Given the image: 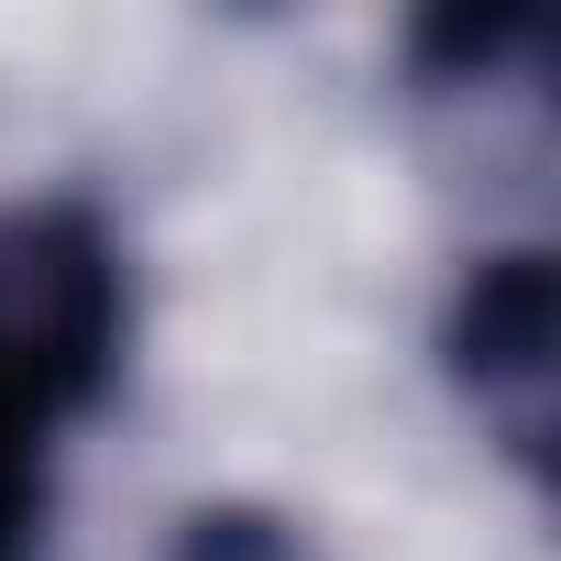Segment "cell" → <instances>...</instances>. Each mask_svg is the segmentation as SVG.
Instances as JSON below:
<instances>
[{"mask_svg":"<svg viewBox=\"0 0 561 561\" xmlns=\"http://www.w3.org/2000/svg\"><path fill=\"white\" fill-rule=\"evenodd\" d=\"M165 561H320V539L275 506H187Z\"/></svg>","mask_w":561,"mask_h":561,"instance_id":"277c9868","label":"cell"},{"mask_svg":"<svg viewBox=\"0 0 561 561\" xmlns=\"http://www.w3.org/2000/svg\"><path fill=\"white\" fill-rule=\"evenodd\" d=\"M550 67V12H528V0H451V12H430L408 34V78L419 100H506V89H539Z\"/></svg>","mask_w":561,"mask_h":561,"instance_id":"3957f363","label":"cell"},{"mask_svg":"<svg viewBox=\"0 0 561 561\" xmlns=\"http://www.w3.org/2000/svg\"><path fill=\"white\" fill-rule=\"evenodd\" d=\"M440 353H451L462 408L539 484L550 473V430H561V275H550L539 242H506V253H473L462 264L451 320H440Z\"/></svg>","mask_w":561,"mask_h":561,"instance_id":"7a4b0ae2","label":"cell"},{"mask_svg":"<svg viewBox=\"0 0 561 561\" xmlns=\"http://www.w3.org/2000/svg\"><path fill=\"white\" fill-rule=\"evenodd\" d=\"M133 364V253L89 198L0 209V561H34L67 440Z\"/></svg>","mask_w":561,"mask_h":561,"instance_id":"6da1fadb","label":"cell"}]
</instances>
